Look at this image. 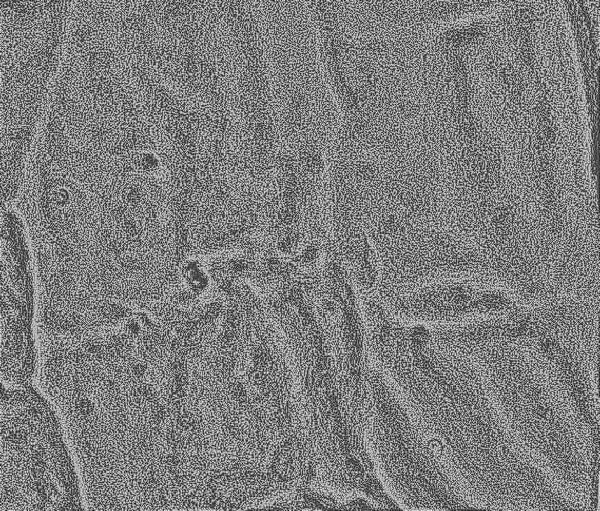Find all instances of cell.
<instances>
[{
    "mask_svg": "<svg viewBox=\"0 0 600 511\" xmlns=\"http://www.w3.org/2000/svg\"><path fill=\"white\" fill-rule=\"evenodd\" d=\"M370 228L380 265L392 270L467 271L485 264L483 256L463 239L397 213H383Z\"/></svg>",
    "mask_w": 600,
    "mask_h": 511,
    "instance_id": "obj_1",
    "label": "cell"
},
{
    "mask_svg": "<svg viewBox=\"0 0 600 511\" xmlns=\"http://www.w3.org/2000/svg\"><path fill=\"white\" fill-rule=\"evenodd\" d=\"M129 328H130V330H132L133 332L138 331V325H137L136 323H131V324H130V326H129Z\"/></svg>",
    "mask_w": 600,
    "mask_h": 511,
    "instance_id": "obj_5",
    "label": "cell"
},
{
    "mask_svg": "<svg viewBox=\"0 0 600 511\" xmlns=\"http://www.w3.org/2000/svg\"><path fill=\"white\" fill-rule=\"evenodd\" d=\"M133 371H134V374L136 375H141V374L145 371V368L142 365H138V366H136V368L133 369Z\"/></svg>",
    "mask_w": 600,
    "mask_h": 511,
    "instance_id": "obj_4",
    "label": "cell"
},
{
    "mask_svg": "<svg viewBox=\"0 0 600 511\" xmlns=\"http://www.w3.org/2000/svg\"><path fill=\"white\" fill-rule=\"evenodd\" d=\"M79 409L83 414H88L91 411V403L88 400H81L79 402Z\"/></svg>",
    "mask_w": 600,
    "mask_h": 511,
    "instance_id": "obj_3",
    "label": "cell"
},
{
    "mask_svg": "<svg viewBox=\"0 0 600 511\" xmlns=\"http://www.w3.org/2000/svg\"><path fill=\"white\" fill-rule=\"evenodd\" d=\"M542 350L545 353L552 354L556 352V348H557V344L555 342H553L550 339H545L543 340L541 343Z\"/></svg>",
    "mask_w": 600,
    "mask_h": 511,
    "instance_id": "obj_2",
    "label": "cell"
}]
</instances>
